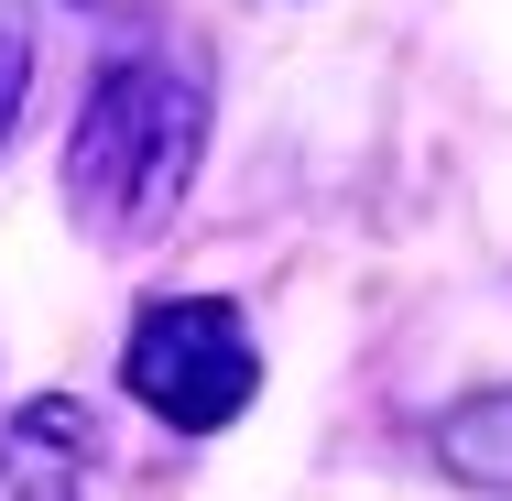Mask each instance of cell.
<instances>
[{
	"label": "cell",
	"mask_w": 512,
	"mask_h": 501,
	"mask_svg": "<svg viewBox=\"0 0 512 501\" xmlns=\"http://www.w3.org/2000/svg\"><path fill=\"white\" fill-rule=\"evenodd\" d=\"M197 153H207V99L175 77V66H153V55H131V66H109L88 109H77V142H66V197H77V229L88 240H153L186 186H197Z\"/></svg>",
	"instance_id": "6da1fadb"
},
{
	"label": "cell",
	"mask_w": 512,
	"mask_h": 501,
	"mask_svg": "<svg viewBox=\"0 0 512 501\" xmlns=\"http://www.w3.org/2000/svg\"><path fill=\"white\" fill-rule=\"evenodd\" d=\"M120 382L142 393V414H164L175 436H218L251 382H262V349L240 327V305L218 295H164L131 316V349H120Z\"/></svg>",
	"instance_id": "7a4b0ae2"
},
{
	"label": "cell",
	"mask_w": 512,
	"mask_h": 501,
	"mask_svg": "<svg viewBox=\"0 0 512 501\" xmlns=\"http://www.w3.org/2000/svg\"><path fill=\"white\" fill-rule=\"evenodd\" d=\"M77 469H88L77 403H22L0 425V501H77Z\"/></svg>",
	"instance_id": "3957f363"
},
{
	"label": "cell",
	"mask_w": 512,
	"mask_h": 501,
	"mask_svg": "<svg viewBox=\"0 0 512 501\" xmlns=\"http://www.w3.org/2000/svg\"><path fill=\"white\" fill-rule=\"evenodd\" d=\"M436 469L458 480V491H491L512 501V393H469L436 414Z\"/></svg>",
	"instance_id": "277c9868"
},
{
	"label": "cell",
	"mask_w": 512,
	"mask_h": 501,
	"mask_svg": "<svg viewBox=\"0 0 512 501\" xmlns=\"http://www.w3.org/2000/svg\"><path fill=\"white\" fill-rule=\"evenodd\" d=\"M11 99H22V33H0V120H11Z\"/></svg>",
	"instance_id": "5b68a950"
}]
</instances>
